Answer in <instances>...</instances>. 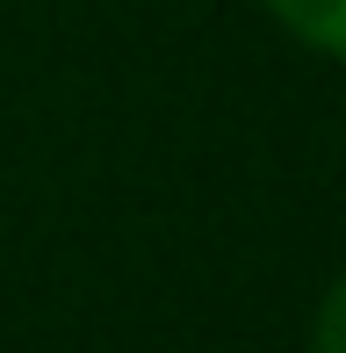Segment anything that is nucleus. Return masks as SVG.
<instances>
[{
  "label": "nucleus",
  "mask_w": 346,
  "mask_h": 353,
  "mask_svg": "<svg viewBox=\"0 0 346 353\" xmlns=\"http://www.w3.org/2000/svg\"><path fill=\"white\" fill-rule=\"evenodd\" d=\"M260 8H267V22H274L289 43L346 65V0H260Z\"/></svg>",
  "instance_id": "f257e3e1"
},
{
  "label": "nucleus",
  "mask_w": 346,
  "mask_h": 353,
  "mask_svg": "<svg viewBox=\"0 0 346 353\" xmlns=\"http://www.w3.org/2000/svg\"><path fill=\"white\" fill-rule=\"evenodd\" d=\"M310 353H346V274L318 296V317H310Z\"/></svg>",
  "instance_id": "f03ea898"
}]
</instances>
